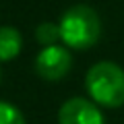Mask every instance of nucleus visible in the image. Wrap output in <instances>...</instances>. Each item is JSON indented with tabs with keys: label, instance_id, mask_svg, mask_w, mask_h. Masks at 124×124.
<instances>
[{
	"label": "nucleus",
	"instance_id": "obj_1",
	"mask_svg": "<svg viewBox=\"0 0 124 124\" xmlns=\"http://www.w3.org/2000/svg\"><path fill=\"white\" fill-rule=\"evenodd\" d=\"M60 39L75 50H87L93 44H97L101 25L99 17L91 6H72L60 19Z\"/></svg>",
	"mask_w": 124,
	"mask_h": 124
},
{
	"label": "nucleus",
	"instance_id": "obj_2",
	"mask_svg": "<svg viewBox=\"0 0 124 124\" xmlns=\"http://www.w3.org/2000/svg\"><path fill=\"white\" fill-rule=\"evenodd\" d=\"M87 91L95 103L103 108H120L124 103V70L114 62H97L87 72Z\"/></svg>",
	"mask_w": 124,
	"mask_h": 124
},
{
	"label": "nucleus",
	"instance_id": "obj_3",
	"mask_svg": "<svg viewBox=\"0 0 124 124\" xmlns=\"http://www.w3.org/2000/svg\"><path fill=\"white\" fill-rule=\"evenodd\" d=\"M72 66L70 52L62 46H48L35 58V72L46 81H60Z\"/></svg>",
	"mask_w": 124,
	"mask_h": 124
},
{
	"label": "nucleus",
	"instance_id": "obj_4",
	"mask_svg": "<svg viewBox=\"0 0 124 124\" xmlns=\"http://www.w3.org/2000/svg\"><path fill=\"white\" fill-rule=\"evenodd\" d=\"M58 124H106L99 108L85 97H70L58 110Z\"/></svg>",
	"mask_w": 124,
	"mask_h": 124
},
{
	"label": "nucleus",
	"instance_id": "obj_5",
	"mask_svg": "<svg viewBox=\"0 0 124 124\" xmlns=\"http://www.w3.org/2000/svg\"><path fill=\"white\" fill-rule=\"evenodd\" d=\"M23 48V39L15 27H0V62L13 60Z\"/></svg>",
	"mask_w": 124,
	"mask_h": 124
},
{
	"label": "nucleus",
	"instance_id": "obj_6",
	"mask_svg": "<svg viewBox=\"0 0 124 124\" xmlns=\"http://www.w3.org/2000/svg\"><path fill=\"white\" fill-rule=\"evenodd\" d=\"M35 39L41 46H56V41L60 39V27L54 25V23H41L35 29Z\"/></svg>",
	"mask_w": 124,
	"mask_h": 124
},
{
	"label": "nucleus",
	"instance_id": "obj_7",
	"mask_svg": "<svg viewBox=\"0 0 124 124\" xmlns=\"http://www.w3.org/2000/svg\"><path fill=\"white\" fill-rule=\"evenodd\" d=\"M0 124H25V116L8 101H0Z\"/></svg>",
	"mask_w": 124,
	"mask_h": 124
}]
</instances>
